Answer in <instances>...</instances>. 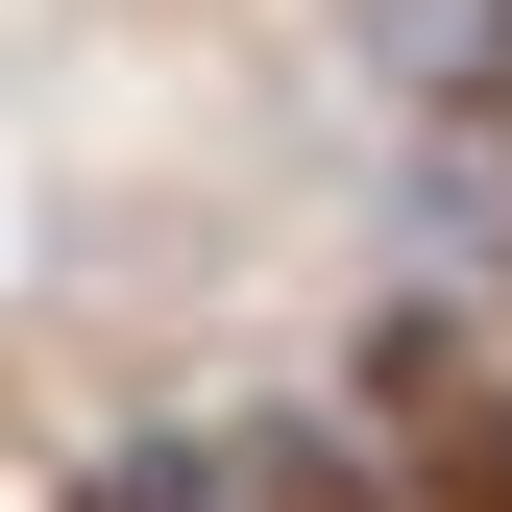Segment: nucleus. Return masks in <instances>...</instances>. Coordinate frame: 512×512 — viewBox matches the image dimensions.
Segmentation results:
<instances>
[{"instance_id": "obj_1", "label": "nucleus", "mask_w": 512, "mask_h": 512, "mask_svg": "<svg viewBox=\"0 0 512 512\" xmlns=\"http://www.w3.org/2000/svg\"><path fill=\"white\" fill-rule=\"evenodd\" d=\"M269 512H391V488H342V464H293V488H269Z\"/></svg>"}, {"instance_id": "obj_2", "label": "nucleus", "mask_w": 512, "mask_h": 512, "mask_svg": "<svg viewBox=\"0 0 512 512\" xmlns=\"http://www.w3.org/2000/svg\"><path fill=\"white\" fill-rule=\"evenodd\" d=\"M98 512H147V488H98Z\"/></svg>"}]
</instances>
